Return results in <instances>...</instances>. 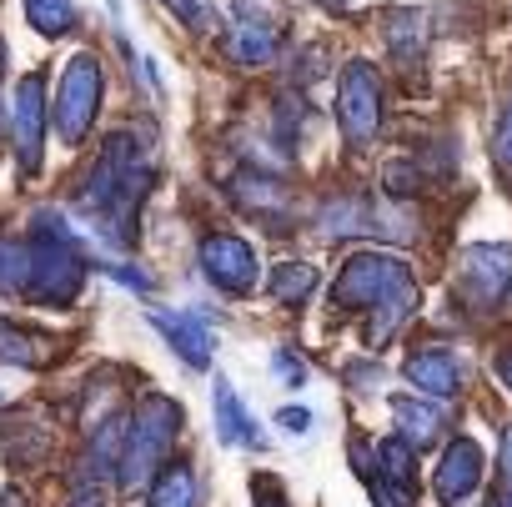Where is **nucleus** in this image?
I'll use <instances>...</instances> for the list:
<instances>
[{
  "label": "nucleus",
  "mask_w": 512,
  "mask_h": 507,
  "mask_svg": "<svg viewBox=\"0 0 512 507\" xmlns=\"http://www.w3.org/2000/svg\"><path fill=\"white\" fill-rule=\"evenodd\" d=\"M151 171H156L151 141L136 136V131H116V136H106V146H101V156H96V166H91V176L81 186V206L91 216H101L106 226H116L111 231L116 241H131L126 221L141 206V196L151 186Z\"/></svg>",
  "instance_id": "obj_1"
},
{
  "label": "nucleus",
  "mask_w": 512,
  "mask_h": 507,
  "mask_svg": "<svg viewBox=\"0 0 512 507\" xmlns=\"http://www.w3.org/2000/svg\"><path fill=\"white\" fill-rule=\"evenodd\" d=\"M181 422H186V412H181V402L166 397V392H146V397L136 402V412L126 417V442H121V462H116V482H121L126 492L151 487V477H156V472L166 467V457H171V442H176Z\"/></svg>",
  "instance_id": "obj_2"
},
{
  "label": "nucleus",
  "mask_w": 512,
  "mask_h": 507,
  "mask_svg": "<svg viewBox=\"0 0 512 507\" xmlns=\"http://www.w3.org/2000/svg\"><path fill=\"white\" fill-rule=\"evenodd\" d=\"M31 251V282H26V297L31 302H46V307H71L81 282H86V257L76 241H61L56 231L36 226V241H26Z\"/></svg>",
  "instance_id": "obj_3"
},
{
  "label": "nucleus",
  "mask_w": 512,
  "mask_h": 507,
  "mask_svg": "<svg viewBox=\"0 0 512 507\" xmlns=\"http://www.w3.org/2000/svg\"><path fill=\"white\" fill-rule=\"evenodd\" d=\"M407 282H412V267L402 257H392V251H357V257H347L342 277L332 282V307L362 312V307H377L382 297H392Z\"/></svg>",
  "instance_id": "obj_4"
},
{
  "label": "nucleus",
  "mask_w": 512,
  "mask_h": 507,
  "mask_svg": "<svg viewBox=\"0 0 512 507\" xmlns=\"http://www.w3.org/2000/svg\"><path fill=\"white\" fill-rule=\"evenodd\" d=\"M101 91H106V76H101V61L91 51H76L71 66L61 71V86H56V131L66 146H81L86 131L96 126V111H101Z\"/></svg>",
  "instance_id": "obj_5"
},
{
  "label": "nucleus",
  "mask_w": 512,
  "mask_h": 507,
  "mask_svg": "<svg viewBox=\"0 0 512 507\" xmlns=\"http://www.w3.org/2000/svg\"><path fill=\"white\" fill-rule=\"evenodd\" d=\"M507 287H512V246H497V241L462 246V257H457V287H452L462 297V307L497 312L507 302Z\"/></svg>",
  "instance_id": "obj_6"
},
{
  "label": "nucleus",
  "mask_w": 512,
  "mask_h": 507,
  "mask_svg": "<svg viewBox=\"0 0 512 507\" xmlns=\"http://www.w3.org/2000/svg\"><path fill=\"white\" fill-rule=\"evenodd\" d=\"M6 121H11V151H16V166L26 176L41 171V156H46V76L31 71L16 81L11 91V106H6Z\"/></svg>",
  "instance_id": "obj_7"
},
{
  "label": "nucleus",
  "mask_w": 512,
  "mask_h": 507,
  "mask_svg": "<svg viewBox=\"0 0 512 507\" xmlns=\"http://www.w3.org/2000/svg\"><path fill=\"white\" fill-rule=\"evenodd\" d=\"M337 121L347 131L352 146H367L382 126V81L372 61H347L342 81H337Z\"/></svg>",
  "instance_id": "obj_8"
},
{
  "label": "nucleus",
  "mask_w": 512,
  "mask_h": 507,
  "mask_svg": "<svg viewBox=\"0 0 512 507\" xmlns=\"http://www.w3.org/2000/svg\"><path fill=\"white\" fill-rule=\"evenodd\" d=\"M317 226H322V236H367V231L372 236H412L402 211H392L382 201H367V196H332V201H322Z\"/></svg>",
  "instance_id": "obj_9"
},
{
  "label": "nucleus",
  "mask_w": 512,
  "mask_h": 507,
  "mask_svg": "<svg viewBox=\"0 0 512 507\" xmlns=\"http://www.w3.org/2000/svg\"><path fill=\"white\" fill-rule=\"evenodd\" d=\"M201 272H206V282H216L221 292H231V297H246L251 287H256V251L241 241V236H206L201 241Z\"/></svg>",
  "instance_id": "obj_10"
},
{
  "label": "nucleus",
  "mask_w": 512,
  "mask_h": 507,
  "mask_svg": "<svg viewBox=\"0 0 512 507\" xmlns=\"http://www.w3.org/2000/svg\"><path fill=\"white\" fill-rule=\"evenodd\" d=\"M277 46H282L277 21H267V16H251V6L241 0V16H236V26H231V36H226L231 61H236V66H267V61L277 56Z\"/></svg>",
  "instance_id": "obj_11"
},
{
  "label": "nucleus",
  "mask_w": 512,
  "mask_h": 507,
  "mask_svg": "<svg viewBox=\"0 0 512 507\" xmlns=\"http://www.w3.org/2000/svg\"><path fill=\"white\" fill-rule=\"evenodd\" d=\"M482 447L472 442V437H457V442H447V452H442V467H437V497L452 507V502H462L477 482H482Z\"/></svg>",
  "instance_id": "obj_12"
},
{
  "label": "nucleus",
  "mask_w": 512,
  "mask_h": 507,
  "mask_svg": "<svg viewBox=\"0 0 512 507\" xmlns=\"http://www.w3.org/2000/svg\"><path fill=\"white\" fill-rule=\"evenodd\" d=\"M211 412H216V437L226 442V447H256L262 452L267 447V437L256 432V422H251V412L241 407V397H236V387L216 372V387H211Z\"/></svg>",
  "instance_id": "obj_13"
},
{
  "label": "nucleus",
  "mask_w": 512,
  "mask_h": 507,
  "mask_svg": "<svg viewBox=\"0 0 512 507\" xmlns=\"http://www.w3.org/2000/svg\"><path fill=\"white\" fill-rule=\"evenodd\" d=\"M151 327L171 342V352H181L186 367L201 372L211 362V332H206V322L196 312H151Z\"/></svg>",
  "instance_id": "obj_14"
},
{
  "label": "nucleus",
  "mask_w": 512,
  "mask_h": 507,
  "mask_svg": "<svg viewBox=\"0 0 512 507\" xmlns=\"http://www.w3.org/2000/svg\"><path fill=\"white\" fill-rule=\"evenodd\" d=\"M407 382H412L417 392H427V397H452V392L462 387V367H457L452 352L422 347V352L407 357Z\"/></svg>",
  "instance_id": "obj_15"
},
{
  "label": "nucleus",
  "mask_w": 512,
  "mask_h": 507,
  "mask_svg": "<svg viewBox=\"0 0 512 507\" xmlns=\"http://www.w3.org/2000/svg\"><path fill=\"white\" fill-rule=\"evenodd\" d=\"M392 422H397V437H407L417 452L427 447V442H437V432H442V407L437 402H427V397H392Z\"/></svg>",
  "instance_id": "obj_16"
},
{
  "label": "nucleus",
  "mask_w": 512,
  "mask_h": 507,
  "mask_svg": "<svg viewBox=\"0 0 512 507\" xmlns=\"http://www.w3.org/2000/svg\"><path fill=\"white\" fill-rule=\"evenodd\" d=\"M231 196L246 206V211H256V216H267V221H287V191L272 181V176H236L231 181Z\"/></svg>",
  "instance_id": "obj_17"
},
{
  "label": "nucleus",
  "mask_w": 512,
  "mask_h": 507,
  "mask_svg": "<svg viewBox=\"0 0 512 507\" xmlns=\"http://www.w3.org/2000/svg\"><path fill=\"white\" fill-rule=\"evenodd\" d=\"M417 447L407 442V437H387V442H377V477L387 482V487H397L402 497H412V487H417Z\"/></svg>",
  "instance_id": "obj_18"
},
{
  "label": "nucleus",
  "mask_w": 512,
  "mask_h": 507,
  "mask_svg": "<svg viewBox=\"0 0 512 507\" xmlns=\"http://www.w3.org/2000/svg\"><path fill=\"white\" fill-rule=\"evenodd\" d=\"M146 507H196V472L186 462H166L146 487Z\"/></svg>",
  "instance_id": "obj_19"
},
{
  "label": "nucleus",
  "mask_w": 512,
  "mask_h": 507,
  "mask_svg": "<svg viewBox=\"0 0 512 507\" xmlns=\"http://www.w3.org/2000/svg\"><path fill=\"white\" fill-rule=\"evenodd\" d=\"M267 292H272V302H282V307L307 302V297L317 292V267H307V262H282V267L272 272Z\"/></svg>",
  "instance_id": "obj_20"
},
{
  "label": "nucleus",
  "mask_w": 512,
  "mask_h": 507,
  "mask_svg": "<svg viewBox=\"0 0 512 507\" xmlns=\"http://www.w3.org/2000/svg\"><path fill=\"white\" fill-rule=\"evenodd\" d=\"M412 307H417V287H412V282H407V287H397L392 297H382V302H377V317H372V332H367V337H372V347H382V342H387L407 317H412Z\"/></svg>",
  "instance_id": "obj_21"
},
{
  "label": "nucleus",
  "mask_w": 512,
  "mask_h": 507,
  "mask_svg": "<svg viewBox=\"0 0 512 507\" xmlns=\"http://www.w3.org/2000/svg\"><path fill=\"white\" fill-rule=\"evenodd\" d=\"M26 21L41 36H66L76 26V6L71 0H26Z\"/></svg>",
  "instance_id": "obj_22"
},
{
  "label": "nucleus",
  "mask_w": 512,
  "mask_h": 507,
  "mask_svg": "<svg viewBox=\"0 0 512 507\" xmlns=\"http://www.w3.org/2000/svg\"><path fill=\"white\" fill-rule=\"evenodd\" d=\"M26 282H31V251L26 241H0V292H21L26 297Z\"/></svg>",
  "instance_id": "obj_23"
},
{
  "label": "nucleus",
  "mask_w": 512,
  "mask_h": 507,
  "mask_svg": "<svg viewBox=\"0 0 512 507\" xmlns=\"http://www.w3.org/2000/svg\"><path fill=\"white\" fill-rule=\"evenodd\" d=\"M161 6H166L181 26H191V31H216V26H221L216 0H161Z\"/></svg>",
  "instance_id": "obj_24"
},
{
  "label": "nucleus",
  "mask_w": 512,
  "mask_h": 507,
  "mask_svg": "<svg viewBox=\"0 0 512 507\" xmlns=\"http://www.w3.org/2000/svg\"><path fill=\"white\" fill-rule=\"evenodd\" d=\"M251 497H256V507H287V487L272 472H256L251 477Z\"/></svg>",
  "instance_id": "obj_25"
},
{
  "label": "nucleus",
  "mask_w": 512,
  "mask_h": 507,
  "mask_svg": "<svg viewBox=\"0 0 512 507\" xmlns=\"http://www.w3.org/2000/svg\"><path fill=\"white\" fill-rule=\"evenodd\" d=\"M96 267H101L106 277H116L121 287H131V292H151V287H156V282H151L141 267H126V262H96Z\"/></svg>",
  "instance_id": "obj_26"
},
{
  "label": "nucleus",
  "mask_w": 512,
  "mask_h": 507,
  "mask_svg": "<svg viewBox=\"0 0 512 507\" xmlns=\"http://www.w3.org/2000/svg\"><path fill=\"white\" fill-rule=\"evenodd\" d=\"M272 367H277V377H282L287 387H302V382H307V367H302V357H292V352H277Z\"/></svg>",
  "instance_id": "obj_27"
},
{
  "label": "nucleus",
  "mask_w": 512,
  "mask_h": 507,
  "mask_svg": "<svg viewBox=\"0 0 512 507\" xmlns=\"http://www.w3.org/2000/svg\"><path fill=\"white\" fill-rule=\"evenodd\" d=\"M492 151H497V161L512 171V101H507V111H502V126H497V146H492Z\"/></svg>",
  "instance_id": "obj_28"
},
{
  "label": "nucleus",
  "mask_w": 512,
  "mask_h": 507,
  "mask_svg": "<svg viewBox=\"0 0 512 507\" xmlns=\"http://www.w3.org/2000/svg\"><path fill=\"white\" fill-rule=\"evenodd\" d=\"M347 382H357L362 392H372V387L382 382V367H372V362H352V367H347Z\"/></svg>",
  "instance_id": "obj_29"
},
{
  "label": "nucleus",
  "mask_w": 512,
  "mask_h": 507,
  "mask_svg": "<svg viewBox=\"0 0 512 507\" xmlns=\"http://www.w3.org/2000/svg\"><path fill=\"white\" fill-rule=\"evenodd\" d=\"M277 422H282L292 437H302V432L312 427V412H307V407H282V412H277Z\"/></svg>",
  "instance_id": "obj_30"
},
{
  "label": "nucleus",
  "mask_w": 512,
  "mask_h": 507,
  "mask_svg": "<svg viewBox=\"0 0 512 507\" xmlns=\"http://www.w3.org/2000/svg\"><path fill=\"white\" fill-rule=\"evenodd\" d=\"M71 507H106V497H101V487H81L71 497Z\"/></svg>",
  "instance_id": "obj_31"
},
{
  "label": "nucleus",
  "mask_w": 512,
  "mask_h": 507,
  "mask_svg": "<svg viewBox=\"0 0 512 507\" xmlns=\"http://www.w3.org/2000/svg\"><path fill=\"white\" fill-rule=\"evenodd\" d=\"M497 372H502V382L512 387V352H507V357H497Z\"/></svg>",
  "instance_id": "obj_32"
},
{
  "label": "nucleus",
  "mask_w": 512,
  "mask_h": 507,
  "mask_svg": "<svg viewBox=\"0 0 512 507\" xmlns=\"http://www.w3.org/2000/svg\"><path fill=\"white\" fill-rule=\"evenodd\" d=\"M497 507H512V472H507V487H502V497H497Z\"/></svg>",
  "instance_id": "obj_33"
},
{
  "label": "nucleus",
  "mask_w": 512,
  "mask_h": 507,
  "mask_svg": "<svg viewBox=\"0 0 512 507\" xmlns=\"http://www.w3.org/2000/svg\"><path fill=\"white\" fill-rule=\"evenodd\" d=\"M507 472H512V427H507Z\"/></svg>",
  "instance_id": "obj_34"
},
{
  "label": "nucleus",
  "mask_w": 512,
  "mask_h": 507,
  "mask_svg": "<svg viewBox=\"0 0 512 507\" xmlns=\"http://www.w3.org/2000/svg\"><path fill=\"white\" fill-rule=\"evenodd\" d=\"M106 6H111V11H121V0H106Z\"/></svg>",
  "instance_id": "obj_35"
},
{
  "label": "nucleus",
  "mask_w": 512,
  "mask_h": 507,
  "mask_svg": "<svg viewBox=\"0 0 512 507\" xmlns=\"http://www.w3.org/2000/svg\"><path fill=\"white\" fill-rule=\"evenodd\" d=\"M327 6H347V0H327Z\"/></svg>",
  "instance_id": "obj_36"
}]
</instances>
